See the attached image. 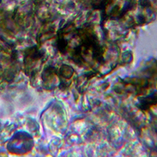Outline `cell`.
<instances>
[{
	"instance_id": "7a4b0ae2",
	"label": "cell",
	"mask_w": 157,
	"mask_h": 157,
	"mask_svg": "<svg viewBox=\"0 0 157 157\" xmlns=\"http://www.w3.org/2000/svg\"><path fill=\"white\" fill-rule=\"evenodd\" d=\"M149 0H140V4L143 7H147L149 6Z\"/></svg>"
},
{
	"instance_id": "6da1fadb",
	"label": "cell",
	"mask_w": 157,
	"mask_h": 157,
	"mask_svg": "<svg viewBox=\"0 0 157 157\" xmlns=\"http://www.w3.org/2000/svg\"><path fill=\"white\" fill-rule=\"evenodd\" d=\"M33 147V140L29 136L25 133L18 134L12 138L7 145L11 153H25L30 150Z\"/></svg>"
}]
</instances>
